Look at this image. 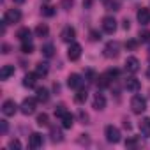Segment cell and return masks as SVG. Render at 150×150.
<instances>
[{
    "instance_id": "1",
    "label": "cell",
    "mask_w": 150,
    "mask_h": 150,
    "mask_svg": "<svg viewBox=\"0 0 150 150\" xmlns=\"http://www.w3.org/2000/svg\"><path fill=\"white\" fill-rule=\"evenodd\" d=\"M131 110H132V113L141 115V113L146 110V101H145V97H141V96H134V97L131 99Z\"/></svg>"
},
{
    "instance_id": "2",
    "label": "cell",
    "mask_w": 150,
    "mask_h": 150,
    "mask_svg": "<svg viewBox=\"0 0 150 150\" xmlns=\"http://www.w3.org/2000/svg\"><path fill=\"white\" fill-rule=\"evenodd\" d=\"M104 136H106V139H108L110 143H118L120 138H122V136H120V129L115 127V125H106Z\"/></svg>"
},
{
    "instance_id": "3",
    "label": "cell",
    "mask_w": 150,
    "mask_h": 150,
    "mask_svg": "<svg viewBox=\"0 0 150 150\" xmlns=\"http://www.w3.org/2000/svg\"><path fill=\"white\" fill-rule=\"evenodd\" d=\"M35 106H37V99H34V97H27V99L21 103L20 110H21L23 115H32V113H35Z\"/></svg>"
},
{
    "instance_id": "4",
    "label": "cell",
    "mask_w": 150,
    "mask_h": 150,
    "mask_svg": "<svg viewBox=\"0 0 150 150\" xmlns=\"http://www.w3.org/2000/svg\"><path fill=\"white\" fill-rule=\"evenodd\" d=\"M118 53H120V44L117 41H111L104 46V57L106 58H115V57H118Z\"/></svg>"
},
{
    "instance_id": "5",
    "label": "cell",
    "mask_w": 150,
    "mask_h": 150,
    "mask_svg": "<svg viewBox=\"0 0 150 150\" xmlns=\"http://www.w3.org/2000/svg\"><path fill=\"white\" fill-rule=\"evenodd\" d=\"M21 20V13L20 9H7L6 14H4V21L7 25H13V23H18Z\"/></svg>"
},
{
    "instance_id": "6",
    "label": "cell",
    "mask_w": 150,
    "mask_h": 150,
    "mask_svg": "<svg viewBox=\"0 0 150 150\" xmlns=\"http://www.w3.org/2000/svg\"><path fill=\"white\" fill-rule=\"evenodd\" d=\"M103 30L106 34H113L117 30V20L113 16H104L103 18Z\"/></svg>"
},
{
    "instance_id": "7",
    "label": "cell",
    "mask_w": 150,
    "mask_h": 150,
    "mask_svg": "<svg viewBox=\"0 0 150 150\" xmlns=\"http://www.w3.org/2000/svg\"><path fill=\"white\" fill-rule=\"evenodd\" d=\"M16 111H18V104H16L13 99L4 101V104H2V113H4L6 117H13Z\"/></svg>"
},
{
    "instance_id": "8",
    "label": "cell",
    "mask_w": 150,
    "mask_h": 150,
    "mask_svg": "<svg viewBox=\"0 0 150 150\" xmlns=\"http://www.w3.org/2000/svg\"><path fill=\"white\" fill-rule=\"evenodd\" d=\"M67 57H69V60L76 62V60L81 57V46H80L78 42H71V46H69V50H67Z\"/></svg>"
},
{
    "instance_id": "9",
    "label": "cell",
    "mask_w": 150,
    "mask_h": 150,
    "mask_svg": "<svg viewBox=\"0 0 150 150\" xmlns=\"http://www.w3.org/2000/svg\"><path fill=\"white\" fill-rule=\"evenodd\" d=\"M125 71L131 74H136L139 71V60L136 57H127L125 58Z\"/></svg>"
},
{
    "instance_id": "10",
    "label": "cell",
    "mask_w": 150,
    "mask_h": 150,
    "mask_svg": "<svg viewBox=\"0 0 150 150\" xmlns=\"http://www.w3.org/2000/svg\"><path fill=\"white\" fill-rule=\"evenodd\" d=\"M136 18H138V21H139V25H148V23H150V9L141 7V9L138 11Z\"/></svg>"
},
{
    "instance_id": "11",
    "label": "cell",
    "mask_w": 150,
    "mask_h": 150,
    "mask_svg": "<svg viewBox=\"0 0 150 150\" xmlns=\"http://www.w3.org/2000/svg\"><path fill=\"white\" fill-rule=\"evenodd\" d=\"M60 37H62V41H64V42H72V41H74V37H76V30H74L72 27H65V28L62 30Z\"/></svg>"
},
{
    "instance_id": "12",
    "label": "cell",
    "mask_w": 150,
    "mask_h": 150,
    "mask_svg": "<svg viewBox=\"0 0 150 150\" xmlns=\"http://www.w3.org/2000/svg\"><path fill=\"white\" fill-rule=\"evenodd\" d=\"M28 146L30 148H41L42 146V136L39 132H32L28 138Z\"/></svg>"
},
{
    "instance_id": "13",
    "label": "cell",
    "mask_w": 150,
    "mask_h": 150,
    "mask_svg": "<svg viewBox=\"0 0 150 150\" xmlns=\"http://www.w3.org/2000/svg\"><path fill=\"white\" fill-rule=\"evenodd\" d=\"M139 88H141L139 80H136V78H127L125 80V90L127 92H138Z\"/></svg>"
},
{
    "instance_id": "14",
    "label": "cell",
    "mask_w": 150,
    "mask_h": 150,
    "mask_svg": "<svg viewBox=\"0 0 150 150\" xmlns=\"http://www.w3.org/2000/svg\"><path fill=\"white\" fill-rule=\"evenodd\" d=\"M81 83H83V80H81L80 74H69V78H67V85H69L71 88H80V87H81Z\"/></svg>"
},
{
    "instance_id": "15",
    "label": "cell",
    "mask_w": 150,
    "mask_h": 150,
    "mask_svg": "<svg viewBox=\"0 0 150 150\" xmlns=\"http://www.w3.org/2000/svg\"><path fill=\"white\" fill-rule=\"evenodd\" d=\"M104 108H106V97L97 92V94L94 96V110L99 111V110H104Z\"/></svg>"
},
{
    "instance_id": "16",
    "label": "cell",
    "mask_w": 150,
    "mask_h": 150,
    "mask_svg": "<svg viewBox=\"0 0 150 150\" xmlns=\"http://www.w3.org/2000/svg\"><path fill=\"white\" fill-rule=\"evenodd\" d=\"M14 74V65H2L0 69V80H9Z\"/></svg>"
},
{
    "instance_id": "17",
    "label": "cell",
    "mask_w": 150,
    "mask_h": 150,
    "mask_svg": "<svg viewBox=\"0 0 150 150\" xmlns=\"http://www.w3.org/2000/svg\"><path fill=\"white\" fill-rule=\"evenodd\" d=\"M37 78H39V76H37L35 72H28V74H25V78H23V85L28 87V88H32V87H35Z\"/></svg>"
},
{
    "instance_id": "18",
    "label": "cell",
    "mask_w": 150,
    "mask_h": 150,
    "mask_svg": "<svg viewBox=\"0 0 150 150\" xmlns=\"http://www.w3.org/2000/svg\"><path fill=\"white\" fill-rule=\"evenodd\" d=\"M35 99H37L39 103H46V101L50 99V92H48V88L39 87V88L35 90Z\"/></svg>"
},
{
    "instance_id": "19",
    "label": "cell",
    "mask_w": 150,
    "mask_h": 150,
    "mask_svg": "<svg viewBox=\"0 0 150 150\" xmlns=\"http://www.w3.org/2000/svg\"><path fill=\"white\" fill-rule=\"evenodd\" d=\"M60 120H62V127H64V129H71L72 124H74V117H72L69 111H65V113L60 117Z\"/></svg>"
},
{
    "instance_id": "20",
    "label": "cell",
    "mask_w": 150,
    "mask_h": 150,
    "mask_svg": "<svg viewBox=\"0 0 150 150\" xmlns=\"http://www.w3.org/2000/svg\"><path fill=\"white\" fill-rule=\"evenodd\" d=\"M139 131L145 138H150V118H141L139 122Z\"/></svg>"
},
{
    "instance_id": "21",
    "label": "cell",
    "mask_w": 150,
    "mask_h": 150,
    "mask_svg": "<svg viewBox=\"0 0 150 150\" xmlns=\"http://www.w3.org/2000/svg\"><path fill=\"white\" fill-rule=\"evenodd\" d=\"M18 39H20L21 42H28V41L32 39V32H30L28 28H20V30H18Z\"/></svg>"
},
{
    "instance_id": "22",
    "label": "cell",
    "mask_w": 150,
    "mask_h": 150,
    "mask_svg": "<svg viewBox=\"0 0 150 150\" xmlns=\"http://www.w3.org/2000/svg\"><path fill=\"white\" fill-rule=\"evenodd\" d=\"M50 134H51V141H53V143H58V141H62V139H64L62 131H60V129H57V127H50Z\"/></svg>"
},
{
    "instance_id": "23",
    "label": "cell",
    "mask_w": 150,
    "mask_h": 150,
    "mask_svg": "<svg viewBox=\"0 0 150 150\" xmlns=\"http://www.w3.org/2000/svg\"><path fill=\"white\" fill-rule=\"evenodd\" d=\"M104 7L108 11H120V0H104Z\"/></svg>"
},
{
    "instance_id": "24",
    "label": "cell",
    "mask_w": 150,
    "mask_h": 150,
    "mask_svg": "<svg viewBox=\"0 0 150 150\" xmlns=\"http://www.w3.org/2000/svg\"><path fill=\"white\" fill-rule=\"evenodd\" d=\"M48 32H50V28H48L46 23H39V25L35 27V35H37V37H46Z\"/></svg>"
},
{
    "instance_id": "25",
    "label": "cell",
    "mask_w": 150,
    "mask_h": 150,
    "mask_svg": "<svg viewBox=\"0 0 150 150\" xmlns=\"http://www.w3.org/2000/svg\"><path fill=\"white\" fill-rule=\"evenodd\" d=\"M35 74L41 78V76H46L48 74V64L46 62H39L37 65H35Z\"/></svg>"
},
{
    "instance_id": "26",
    "label": "cell",
    "mask_w": 150,
    "mask_h": 150,
    "mask_svg": "<svg viewBox=\"0 0 150 150\" xmlns=\"http://www.w3.org/2000/svg\"><path fill=\"white\" fill-rule=\"evenodd\" d=\"M87 97H88V92L83 90V88H80V90L76 92V96H74V101H76L78 104H83V103L87 101Z\"/></svg>"
},
{
    "instance_id": "27",
    "label": "cell",
    "mask_w": 150,
    "mask_h": 150,
    "mask_svg": "<svg viewBox=\"0 0 150 150\" xmlns=\"http://www.w3.org/2000/svg\"><path fill=\"white\" fill-rule=\"evenodd\" d=\"M97 80H99V87H108V85H110V81H111V78L108 76V72L101 74V76H99Z\"/></svg>"
},
{
    "instance_id": "28",
    "label": "cell",
    "mask_w": 150,
    "mask_h": 150,
    "mask_svg": "<svg viewBox=\"0 0 150 150\" xmlns=\"http://www.w3.org/2000/svg\"><path fill=\"white\" fill-rule=\"evenodd\" d=\"M42 55H44V57H48V58H51V57L55 55L53 46H51V44H44V46H42Z\"/></svg>"
},
{
    "instance_id": "29",
    "label": "cell",
    "mask_w": 150,
    "mask_h": 150,
    "mask_svg": "<svg viewBox=\"0 0 150 150\" xmlns=\"http://www.w3.org/2000/svg\"><path fill=\"white\" fill-rule=\"evenodd\" d=\"M21 51L23 53H27V55H30L32 51H34V44L28 41V42H21Z\"/></svg>"
},
{
    "instance_id": "30",
    "label": "cell",
    "mask_w": 150,
    "mask_h": 150,
    "mask_svg": "<svg viewBox=\"0 0 150 150\" xmlns=\"http://www.w3.org/2000/svg\"><path fill=\"white\" fill-rule=\"evenodd\" d=\"M41 13H42V16H53L55 14V7H51V6H44L42 9H41Z\"/></svg>"
},
{
    "instance_id": "31",
    "label": "cell",
    "mask_w": 150,
    "mask_h": 150,
    "mask_svg": "<svg viewBox=\"0 0 150 150\" xmlns=\"http://www.w3.org/2000/svg\"><path fill=\"white\" fill-rule=\"evenodd\" d=\"M48 115L46 113H41V115H37V125H48Z\"/></svg>"
},
{
    "instance_id": "32",
    "label": "cell",
    "mask_w": 150,
    "mask_h": 150,
    "mask_svg": "<svg viewBox=\"0 0 150 150\" xmlns=\"http://www.w3.org/2000/svg\"><path fill=\"white\" fill-rule=\"evenodd\" d=\"M139 39H141L143 42H150V30H143V32H139Z\"/></svg>"
},
{
    "instance_id": "33",
    "label": "cell",
    "mask_w": 150,
    "mask_h": 150,
    "mask_svg": "<svg viewBox=\"0 0 150 150\" xmlns=\"http://www.w3.org/2000/svg\"><path fill=\"white\" fill-rule=\"evenodd\" d=\"M125 48H127V50H136V48H138V41H136V39H129V41L125 42Z\"/></svg>"
},
{
    "instance_id": "34",
    "label": "cell",
    "mask_w": 150,
    "mask_h": 150,
    "mask_svg": "<svg viewBox=\"0 0 150 150\" xmlns=\"http://www.w3.org/2000/svg\"><path fill=\"white\" fill-rule=\"evenodd\" d=\"M65 111H67V110H65V106H62V104H60V106H57V108H55V115H57V117H58V118H60V117H62V115H64V113H65Z\"/></svg>"
},
{
    "instance_id": "35",
    "label": "cell",
    "mask_w": 150,
    "mask_h": 150,
    "mask_svg": "<svg viewBox=\"0 0 150 150\" xmlns=\"http://www.w3.org/2000/svg\"><path fill=\"white\" fill-rule=\"evenodd\" d=\"M96 80H97V78H96V72H94V71H87V81H88V83H94Z\"/></svg>"
},
{
    "instance_id": "36",
    "label": "cell",
    "mask_w": 150,
    "mask_h": 150,
    "mask_svg": "<svg viewBox=\"0 0 150 150\" xmlns=\"http://www.w3.org/2000/svg\"><path fill=\"white\" fill-rule=\"evenodd\" d=\"M136 145H138V141H136V138H129V139L125 141V146H127V148H134Z\"/></svg>"
},
{
    "instance_id": "37",
    "label": "cell",
    "mask_w": 150,
    "mask_h": 150,
    "mask_svg": "<svg viewBox=\"0 0 150 150\" xmlns=\"http://www.w3.org/2000/svg\"><path fill=\"white\" fill-rule=\"evenodd\" d=\"M9 148H16V150H20V148H21V143H20L18 139H11V143H9Z\"/></svg>"
},
{
    "instance_id": "38",
    "label": "cell",
    "mask_w": 150,
    "mask_h": 150,
    "mask_svg": "<svg viewBox=\"0 0 150 150\" xmlns=\"http://www.w3.org/2000/svg\"><path fill=\"white\" fill-rule=\"evenodd\" d=\"M108 76L113 80L115 76H118V71H117V69H110V71H108Z\"/></svg>"
},
{
    "instance_id": "39",
    "label": "cell",
    "mask_w": 150,
    "mask_h": 150,
    "mask_svg": "<svg viewBox=\"0 0 150 150\" xmlns=\"http://www.w3.org/2000/svg\"><path fill=\"white\" fill-rule=\"evenodd\" d=\"M90 39H92V41H99V39H101V34H97V32L92 30V32H90Z\"/></svg>"
},
{
    "instance_id": "40",
    "label": "cell",
    "mask_w": 150,
    "mask_h": 150,
    "mask_svg": "<svg viewBox=\"0 0 150 150\" xmlns=\"http://www.w3.org/2000/svg\"><path fill=\"white\" fill-rule=\"evenodd\" d=\"M80 118L83 120V124H88V122H87V120H88V115H87V113H83V111H80Z\"/></svg>"
},
{
    "instance_id": "41",
    "label": "cell",
    "mask_w": 150,
    "mask_h": 150,
    "mask_svg": "<svg viewBox=\"0 0 150 150\" xmlns=\"http://www.w3.org/2000/svg\"><path fill=\"white\" fill-rule=\"evenodd\" d=\"M122 27H124L125 30H129V27H131V23H129V20H124V21H122Z\"/></svg>"
},
{
    "instance_id": "42",
    "label": "cell",
    "mask_w": 150,
    "mask_h": 150,
    "mask_svg": "<svg viewBox=\"0 0 150 150\" xmlns=\"http://www.w3.org/2000/svg\"><path fill=\"white\" fill-rule=\"evenodd\" d=\"M62 6H64V7H71V6H72V2H71V0H64Z\"/></svg>"
},
{
    "instance_id": "43",
    "label": "cell",
    "mask_w": 150,
    "mask_h": 150,
    "mask_svg": "<svg viewBox=\"0 0 150 150\" xmlns=\"http://www.w3.org/2000/svg\"><path fill=\"white\" fill-rule=\"evenodd\" d=\"M2 50H4L2 53H9V46H7V44H4V46H2Z\"/></svg>"
},
{
    "instance_id": "44",
    "label": "cell",
    "mask_w": 150,
    "mask_h": 150,
    "mask_svg": "<svg viewBox=\"0 0 150 150\" xmlns=\"http://www.w3.org/2000/svg\"><path fill=\"white\" fill-rule=\"evenodd\" d=\"M2 131H4V132L7 131V124H6V120H2Z\"/></svg>"
},
{
    "instance_id": "45",
    "label": "cell",
    "mask_w": 150,
    "mask_h": 150,
    "mask_svg": "<svg viewBox=\"0 0 150 150\" xmlns=\"http://www.w3.org/2000/svg\"><path fill=\"white\" fill-rule=\"evenodd\" d=\"M146 76H148V78H150V67H148V71H146Z\"/></svg>"
},
{
    "instance_id": "46",
    "label": "cell",
    "mask_w": 150,
    "mask_h": 150,
    "mask_svg": "<svg viewBox=\"0 0 150 150\" xmlns=\"http://www.w3.org/2000/svg\"><path fill=\"white\" fill-rule=\"evenodd\" d=\"M148 57H150V48H148Z\"/></svg>"
}]
</instances>
